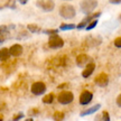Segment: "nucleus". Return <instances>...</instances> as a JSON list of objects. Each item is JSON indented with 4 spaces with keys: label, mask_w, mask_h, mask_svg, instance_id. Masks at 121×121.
Masks as SVG:
<instances>
[{
    "label": "nucleus",
    "mask_w": 121,
    "mask_h": 121,
    "mask_svg": "<svg viewBox=\"0 0 121 121\" xmlns=\"http://www.w3.org/2000/svg\"><path fill=\"white\" fill-rule=\"evenodd\" d=\"M95 121H103V120H102V117H100V116H98V117L95 118Z\"/></svg>",
    "instance_id": "nucleus-29"
},
{
    "label": "nucleus",
    "mask_w": 121,
    "mask_h": 121,
    "mask_svg": "<svg viewBox=\"0 0 121 121\" xmlns=\"http://www.w3.org/2000/svg\"><path fill=\"white\" fill-rule=\"evenodd\" d=\"M57 101L62 105H67L74 101V94L71 91H63L57 95Z\"/></svg>",
    "instance_id": "nucleus-4"
},
{
    "label": "nucleus",
    "mask_w": 121,
    "mask_h": 121,
    "mask_svg": "<svg viewBox=\"0 0 121 121\" xmlns=\"http://www.w3.org/2000/svg\"><path fill=\"white\" fill-rule=\"evenodd\" d=\"M113 44H114V46L117 48H121V36L120 37H117V38L114 39Z\"/></svg>",
    "instance_id": "nucleus-22"
},
{
    "label": "nucleus",
    "mask_w": 121,
    "mask_h": 121,
    "mask_svg": "<svg viewBox=\"0 0 121 121\" xmlns=\"http://www.w3.org/2000/svg\"><path fill=\"white\" fill-rule=\"evenodd\" d=\"M46 90H47V86L43 82H35L31 84V87H30L31 93L36 96H40V95L45 94Z\"/></svg>",
    "instance_id": "nucleus-6"
},
{
    "label": "nucleus",
    "mask_w": 121,
    "mask_h": 121,
    "mask_svg": "<svg viewBox=\"0 0 121 121\" xmlns=\"http://www.w3.org/2000/svg\"><path fill=\"white\" fill-rule=\"evenodd\" d=\"M36 7L44 13H52L55 9V1L54 0H37Z\"/></svg>",
    "instance_id": "nucleus-3"
},
{
    "label": "nucleus",
    "mask_w": 121,
    "mask_h": 121,
    "mask_svg": "<svg viewBox=\"0 0 121 121\" xmlns=\"http://www.w3.org/2000/svg\"><path fill=\"white\" fill-rule=\"evenodd\" d=\"M98 0H82L80 2V9H81V13H83L84 15H91L93 13L96 7H98Z\"/></svg>",
    "instance_id": "nucleus-2"
},
{
    "label": "nucleus",
    "mask_w": 121,
    "mask_h": 121,
    "mask_svg": "<svg viewBox=\"0 0 121 121\" xmlns=\"http://www.w3.org/2000/svg\"><path fill=\"white\" fill-rule=\"evenodd\" d=\"M116 103H117V105L119 107V108H121V94L118 95L117 100H116Z\"/></svg>",
    "instance_id": "nucleus-24"
},
{
    "label": "nucleus",
    "mask_w": 121,
    "mask_h": 121,
    "mask_svg": "<svg viewBox=\"0 0 121 121\" xmlns=\"http://www.w3.org/2000/svg\"><path fill=\"white\" fill-rule=\"evenodd\" d=\"M58 15L63 19H73L76 16V9L73 4H63L58 9Z\"/></svg>",
    "instance_id": "nucleus-1"
},
{
    "label": "nucleus",
    "mask_w": 121,
    "mask_h": 121,
    "mask_svg": "<svg viewBox=\"0 0 121 121\" xmlns=\"http://www.w3.org/2000/svg\"><path fill=\"white\" fill-rule=\"evenodd\" d=\"M93 100V93L90 91H83L80 95V104L81 105H87Z\"/></svg>",
    "instance_id": "nucleus-9"
},
{
    "label": "nucleus",
    "mask_w": 121,
    "mask_h": 121,
    "mask_svg": "<svg viewBox=\"0 0 121 121\" xmlns=\"http://www.w3.org/2000/svg\"><path fill=\"white\" fill-rule=\"evenodd\" d=\"M89 63H91V58L86 54H80L76 57V65L78 67H85Z\"/></svg>",
    "instance_id": "nucleus-11"
},
{
    "label": "nucleus",
    "mask_w": 121,
    "mask_h": 121,
    "mask_svg": "<svg viewBox=\"0 0 121 121\" xmlns=\"http://www.w3.org/2000/svg\"><path fill=\"white\" fill-rule=\"evenodd\" d=\"M98 19H94V20H92L91 22H89V25H87L86 27H85V29L86 30H92L94 27H96V25H98Z\"/></svg>",
    "instance_id": "nucleus-20"
},
{
    "label": "nucleus",
    "mask_w": 121,
    "mask_h": 121,
    "mask_svg": "<svg viewBox=\"0 0 121 121\" xmlns=\"http://www.w3.org/2000/svg\"><path fill=\"white\" fill-rule=\"evenodd\" d=\"M10 26H6V25H0V44L4 43L7 39L10 38Z\"/></svg>",
    "instance_id": "nucleus-8"
},
{
    "label": "nucleus",
    "mask_w": 121,
    "mask_h": 121,
    "mask_svg": "<svg viewBox=\"0 0 121 121\" xmlns=\"http://www.w3.org/2000/svg\"><path fill=\"white\" fill-rule=\"evenodd\" d=\"M67 85H69L67 83H64V84H60L57 87H58V89H65V87H67Z\"/></svg>",
    "instance_id": "nucleus-27"
},
{
    "label": "nucleus",
    "mask_w": 121,
    "mask_h": 121,
    "mask_svg": "<svg viewBox=\"0 0 121 121\" xmlns=\"http://www.w3.org/2000/svg\"><path fill=\"white\" fill-rule=\"evenodd\" d=\"M120 19H121V15H120Z\"/></svg>",
    "instance_id": "nucleus-32"
},
{
    "label": "nucleus",
    "mask_w": 121,
    "mask_h": 121,
    "mask_svg": "<svg viewBox=\"0 0 121 121\" xmlns=\"http://www.w3.org/2000/svg\"><path fill=\"white\" fill-rule=\"evenodd\" d=\"M75 28H76V26L74 24H62L60 26V30H72Z\"/></svg>",
    "instance_id": "nucleus-18"
},
{
    "label": "nucleus",
    "mask_w": 121,
    "mask_h": 121,
    "mask_svg": "<svg viewBox=\"0 0 121 121\" xmlns=\"http://www.w3.org/2000/svg\"><path fill=\"white\" fill-rule=\"evenodd\" d=\"M101 117H102V120L103 121H110V116H109V113L107 111H103Z\"/></svg>",
    "instance_id": "nucleus-23"
},
{
    "label": "nucleus",
    "mask_w": 121,
    "mask_h": 121,
    "mask_svg": "<svg viewBox=\"0 0 121 121\" xmlns=\"http://www.w3.org/2000/svg\"><path fill=\"white\" fill-rule=\"evenodd\" d=\"M94 83L100 87H105L109 84V76L105 73H100L95 78Z\"/></svg>",
    "instance_id": "nucleus-10"
},
{
    "label": "nucleus",
    "mask_w": 121,
    "mask_h": 121,
    "mask_svg": "<svg viewBox=\"0 0 121 121\" xmlns=\"http://www.w3.org/2000/svg\"><path fill=\"white\" fill-rule=\"evenodd\" d=\"M27 29L29 30L30 33H33V34H39V33L43 31L42 28L38 25H36V24H29V25H27Z\"/></svg>",
    "instance_id": "nucleus-16"
},
{
    "label": "nucleus",
    "mask_w": 121,
    "mask_h": 121,
    "mask_svg": "<svg viewBox=\"0 0 121 121\" xmlns=\"http://www.w3.org/2000/svg\"><path fill=\"white\" fill-rule=\"evenodd\" d=\"M10 56H11V55H10V52H9V48L4 47L0 49V60H1V62L7 60Z\"/></svg>",
    "instance_id": "nucleus-15"
},
{
    "label": "nucleus",
    "mask_w": 121,
    "mask_h": 121,
    "mask_svg": "<svg viewBox=\"0 0 121 121\" xmlns=\"http://www.w3.org/2000/svg\"><path fill=\"white\" fill-rule=\"evenodd\" d=\"M101 15H102V13H100V11H99V13H91V15H87V16H85V18L83 19L82 22H81L78 26H76V28H78V30L84 29V28L89 25V22H91L92 20H94V19H98Z\"/></svg>",
    "instance_id": "nucleus-7"
},
{
    "label": "nucleus",
    "mask_w": 121,
    "mask_h": 121,
    "mask_svg": "<svg viewBox=\"0 0 121 121\" xmlns=\"http://www.w3.org/2000/svg\"><path fill=\"white\" fill-rule=\"evenodd\" d=\"M48 46L52 49H60L64 46V40L58 35H51L48 38Z\"/></svg>",
    "instance_id": "nucleus-5"
},
{
    "label": "nucleus",
    "mask_w": 121,
    "mask_h": 121,
    "mask_svg": "<svg viewBox=\"0 0 121 121\" xmlns=\"http://www.w3.org/2000/svg\"><path fill=\"white\" fill-rule=\"evenodd\" d=\"M95 69V64L93 63V62H91V63H89V64L84 67V69H83L82 72V78H90L91 75L93 74V72H94Z\"/></svg>",
    "instance_id": "nucleus-13"
},
{
    "label": "nucleus",
    "mask_w": 121,
    "mask_h": 121,
    "mask_svg": "<svg viewBox=\"0 0 121 121\" xmlns=\"http://www.w3.org/2000/svg\"><path fill=\"white\" fill-rule=\"evenodd\" d=\"M63 1H72V0H63Z\"/></svg>",
    "instance_id": "nucleus-31"
},
{
    "label": "nucleus",
    "mask_w": 121,
    "mask_h": 121,
    "mask_svg": "<svg viewBox=\"0 0 121 121\" xmlns=\"http://www.w3.org/2000/svg\"><path fill=\"white\" fill-rule=\"evenodd\" d=\"M25 121H34V119H33V118H28V119H26Z\"/></svg>",
    "instance_id": "nucleus-30"
},
{
    "label": "nucleus",
    "mask_w": 121,
    "mask_h": 121,
    "mask_svg": "<svg viewBox=\"0 0 121 121\" xmlns=\"http://www.w3.org/2000/svg\"><path fill=\"white\" fill-rule=\"evenodd\" d=\"M109 2L111 4H120L121 0H109Z\"/></svg>",
    "instance_id": "nucleus-25"
},
{
    "label": "nucleus",
    "mask_w": 121,
    "mask_h": 121,
    "mask_svg": "<svg viewBox=\"0 0 121 121\" xmlns=\"http://www.w3.org/2000/svg\"><path fill=\"white\" fill-rule=\"evenodd\" d=\"M54 120L55 121H62L64 119V113L63 112H60V111H57V112L54 113Z\"/></svg>",
    "instance_id": "nucleus-19"
},
{
    "label": "nucleus",
    "mask_w": 121,
    "mask_h": 121,
    "mask_svg": "<svg viewBox=\"0 0 121 121\" xmlns=\"http://www.w3.org/2000/svg\"><path fill=\"white\" fill-rule=\"evenodd\" d=\"M22 117H24V113L20 112V113H19V114L17 116V117H15V118H13V121H18V120H20V119H22Z\"/></svg>",
    "instance_id": "nucleus-26"
},
{
    "label": "nucleus",
    "mask_w": 121,
    "mask_h": 121,
    "mask_svg": "<svg viewBox=\"0 0 121 121\" xmlns=\"http://www.w3.org/2000/svg\"><path fill=\"white\" fill-rule=\"evenodd\" d=\"M54 99H55L54 94H53V93H49V94L45 95V96L43 98V102L44 103H46V104H51V103H53Z\"/></svg>",
    "instance_id": "nucleus-17"
},
{
    "label": "nucleus",
    "mask_w": 121,
    "mask_h": 121,
    "mask_svg": "<svg viewBox=\"0 0 121 121\" xmlns=\"http://www.w3.org/2000/svg\"><path fill=\"white\" fill-rule=\"evenodd\" d=\"M58 30L60 29H46V30H43L42 33L43 34H46V35H56V34H58Z\"/></svg>",
    "instance_id": "nucleus-21"
},
{
    "label": "nucleus",
    "mask_w": 121,
    "mask_h": 121,
    "mask_svg": "<svg viewBox=\"0 0 121 121\" xmlns=\"http://www.w3.org/2000/svg\"><path fill=\"white\" fill-rule=\"evenodd\" d=\"M100 108H101V104H95L93 107H91V108L84 110L83 112H81V117H85V116H89V114H92V113L96 112Z\"/></svg>",
    "instance_id": "nucleus-14"
},
{
    "label": "nucleus",
    "mask_w": 121,
    "mask_h": 121,
    "mask_svg": "<svg viewBox=\"0 0 121 121\" xmlns=\"http://www.w3.org/2000/svg\"><path fill=\"white\" fill-rule=\"evenodd\" d=\"M9 52H10V55L13 57H19L24 52V48H22V45L19 44H13L11 47L9 48Z\"/></svg>",
    "instance_id": "nucleus-12"
},
{
    "label": "nucleus",
    "mask_w": 121,
    "mask_h": 121,
    "mask_svg": "<svg viewBox=\"0 0 121 121\" xmlns=\"http://www.w3.org/2000/svg\"><path fill=\"white\" fill-rule=\"evenodd\" d=\"M19 2L22 4H26L27 2H28V0H19Z\"/></svg>",
    "instance_id": "nucleus-28"
}]
</instances>
